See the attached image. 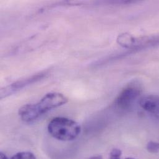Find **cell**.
Instances as JSON below:
<instances>
[{
  "label": "cell",
  "instance_id": "obj_1",
  "mask_svg": "<svg viewBox=\"0 0 159 159\" xmlns=\"http://www.w3.org/2000/svg\"><path fill=\"white\" fill-rule=\"evenodd\" d=\"M68 101V98L62 93H49L38 103L27 104L20 107L19 110V115L24 121L32 122L48 111L66 104Z\"/></svg>",
  "mask_w": 159,
  "mask_h": 159
},
{
  "label": "cell",
  "instance_id": "obj_2",
  "mask_svg": "<svg viewBox=\"0 0 159 159\" xmlns=\"http://www.w3.org/2000/svg\"><path fill=\"white\" fill-rule=\"evenodd\" d=\"M80 126L76 121L64 117L52 119L48 125V131L54 138L62 141L75 139L80 133Z\"/></svg>",
  "mask_w": 159,
  "mask_h": 159
},
{
  "label": "cell",
  "instance_id": "obj_8",
  "mask_svg": "<svg viewBox=\"0 0 159 159\" xmlns=\"http://www.w3.org/2000/svg\"><path fill=\"white\" fill-rule=\"evenodd\" d=\"M121 151L118 149H113L110 154V159H121Z\"/></svg>",
  "mask_w": 159,
  "mask_h": 159
},
{
  "label": "cell",
  "instance_id": "obj_10",
  "mask_svg": "<svg viewBox=\"0 0 159 159\" xmlns=\"http://www.w3.org/2000/svg\"><path fill=\"white\" fill-rule=\"evenodd\" d=\"M89 159H103V158L101 156H95L90 157Z\"/></svg>",
  "mask_w": 159,
  "mask_h": 159
},
{
  "label": "cell",
  "instance_id": "obj_11",
  "mask_svg": "<svg viewBox=\"0 0 159 159\" xmlns=\"http://www.w3.org/2000/svg\"><path fill=\"white\" fill-rule=\"evenodd\" d=\"M126 159H133V158H131V157H128V158H126Z\"/></svg>",
  "mask_w": 159,
  "mask_h": 159
},
{
  "label": "cell",
  "instance_id": "obj_9",
  "mask_svg": "<svg viewBox=\"0 0 159 159\" xmlns=\"http://www.w3.org/2000/svg\"><path fill=\"white\" fill-rule=\"evenodd\" d=\"M0 159H7V157H6V156L3 154L2 152H1L0 154Z\"/></svg>",
  "mask_w": 159,
  "mask_h": 159
},
{
  "label": "cell",
  "instance_id": "obj_4",
  "mask_svg": "<svg viewBox=\"0 0 159 159\" xmlns=\"http://www.w3.org/2000/svg\"><path fill=\"white\" fill-rule=\"evenodd\" d=\"M47 75V71L42 72L37 75H33L31 77L27 78L25 80H20L15 82L12 84H10L9 85L1 90V98H3L12 93H14L17 91L24 88L25 87L43 79L45 76H46Z\"/></svg>",
  "mask_w": 159,
  "mask_h": 159
},
{
  "label": "cell",
  "instance_id": "obj_7",
  "mask_svg": "<svg viewBox=\"0 0 159 159\" xmlns=\"http://www.w3.org/2000/svg\"><path fill=\"white\" fill-rule=\"evenodd\" d=\"M147 150L152 154H156L159 152V143L154 141H149L147 144Z\"/></svg>",
  "mask_w": 159,
  "mask_h": 159
},
{
  "label": "cell",
  "instance_id": "obj_5",
  "mask_svg": "<svg viewBox=\"0 0 159 159\" xmlns=\"http://www.w3.org/2000/svg\"><path fill=\"white\" fill-rule=\"evenodd\" d=\"M139 103L143 109L159 120V96L148 95L143 97L140 99Z\"/></svg>",
  "mask_w": 159,
  "mask_h": 159
},
{
  "label": "cell",
  "instance_id": "obj_6",
  "mask_svg": "<svg viewBox=\"0 0 159 159\" xmlns=\"http://www.w3.org/2000/svg\"><path fill=\"white\" fill-rule=\"evenodd\" d=\"M11 159H36V157L30 152H20L13 156Z\"/></svg>",
  "mask_w": 159,
  "mask_h": 159
},
{
  "label": "cell",
  "instance_id": "obj_3",
  "mask_svg": "<svg viewBox=\"0 0 159 159\" xmlns=\"http://www.w3.org/2000/svg\"><path fill=\"white\" fill-rule=\"evenodd\" d=\"M142 90L139 84H130L127 85L118 95L116 100V105L121 110H126L134 103L141 93Z\"/></svg>",
  "mask_w": 159,
  "mask_h": 159
}]
</instances>
